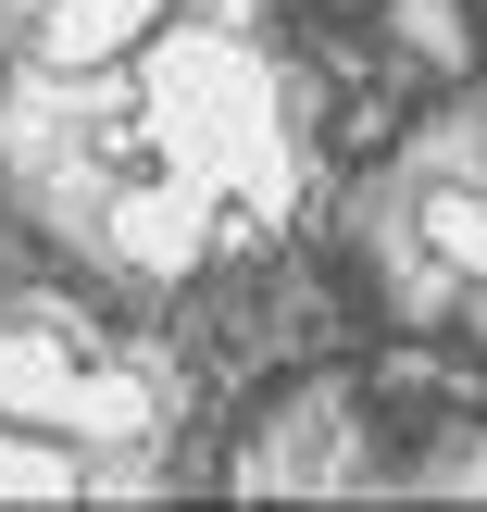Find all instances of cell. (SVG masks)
Segmentation results:
<instances>
[{
    "label": "cell",
    "instance_id": "cell-1",
    "mask_svg": "<svg viewBox=\"0 0 487 512\" xmlns=\"http://www.w3.org/2000/svg\"><path fill=\"white\" fill-rule=\"evenodd\" d=\"M375 38H388L413 75H475V0H388Z\"/></svg>",
    "mask_w": 487,
    "mask_h": 512
},
{
    "label": "cell",
    "instance_id": "cell-2",
    "mask_svg": "<svg viewBox=\"0 0 487 512\" xmlns=\"http://www.w3.org/2000/svg\"><path fill=\"white\" fill-rule=\"evenodd\" d=\"M400 125H413V88L375 63V75H350V100L325 113V150H338V163H388V138H400Z\"/></svg>",
    "mask_w": 487,
    "mask_h": 512
}]
</instances>
